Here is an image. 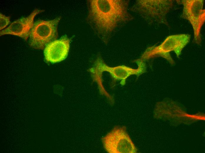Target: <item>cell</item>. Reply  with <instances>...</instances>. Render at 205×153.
I'll use <instances>...</instances> for the list:
<instances>
[{"mask_svg":"<svg viewBox=\"0 0 205 153\" xmlns=\"http://www.w3.org/2000/svg\"><path fill=\"white\" fill-rule=\"evenodd\" d=\"M88 2V22L105 42L118 25L130 18L128 9V1L90 0Z\"/></svg>","mask_w":205,"mask_h":153,"instance_id":"obj_1","label":"cell"},{"mask_svg":"<svg viewBox=\"0 0 205 153\" xmlns=\"http://www.w3.org/2000/svg\"><path fill=\"white\" fill-rule=\"evenodd\" d=\"M191 36L187 34L172 35L167 37L164 41L158 46L148 48L142 55L141 59L143 61L156 57H161L166 59L172 65L175 62L170 52L174 51L179 58L183 49L189 42Z\"/></svg>","mask_w":205,"mask_h":153,"instance_id":"obj_2","label":"cell"},{"mask_svg":"<svg viewBox=\"0 0 205 153\" xmlns=\"http://www.w3.org/2000/svg\"><path fill=\"white\" fill-rule=\"evenodd\" d=\"M60 17L45 21L38 20L34 23L29 36V44L36 49H43L46 46L57 39L58 26Z\"/></svg>","mask_w":205,"mask_h":153,"instance_id":"obj_3","label":"cell"},{"mask_svg":"<svg viewBox=\"0 0 205 153\" xmlns=\"http://www.w3.org/2000/svg\"><path fill=\"white\" fill-rule=\"evenodd\" d=\"M104 147L110 153H135L137 149L125 126H116L102 139Z\"/></svg>","mask_w":205,"mask_h":153,"instance_id":"obj_4","label":"cell"},{"mask_svg":"<svg viewBox=\"0 0 205 153\" xmlns=\"http://www.w3.org/2000/svg\"><path fill=\"white\" fill-rule=\"evenodd\" d=\"M173 6L171 0H138L135 4L137 11L144 18L167 25L166 16Z\"/></svg>","mask_w":205,"mask_h":153,"instance_id":"obj_5","label":"cell"},{"mask_svg":"<svg viewBox=\"0 0 205 153\" xmlns=\"http://www.w3.org/2000/svg\"><path fill=\"white\" fill-rule=\"evenodd\" d=\"M183 6L182 16L188 20L194 31V42L198 44L201 41L200 31L205 21V10L203 0H176Z\"/></svg>","mask_w":205,"mask_h":153,"instance_id":"obj_6","label":"cell"},{"mask_svg":"<svg viewBox=\"0 0 205 153\" xmlns=\"http://www.w3.org/2000/svg\"><path fill=\"white\" fill-rule=\"evenodd\" d=\"M135 61L138 66L136 69H133L125 66L111 67L108 66L100 56H98L93 66L90 70L95 76H100L103 71H108L114 79L122 80L123 84L126 78L130 75L135 74L138 76L145 72L146 66L144 61L139 59Z\"/></svg>","mask_w":205,"mask_h":153,"instance_id":"obj_7","label":"cell"},{"mask_svg":"<svg viewBox=\"0 0 205 153\" xmlns=\"http://www.w3.org/2000/svg\"><path fill=\"white\" fill-rule=\"evenodd\" d=\"M70 42V39L65 35L48 44L44 52L46 60L55 63L65 60L68 55Z\"/></svg>","mask_w":205,"mask_h":153,"instance_id":"obj_8","label":"cell"},{"mask_svg":"<svg viewBox=\"0 0 205 153\" xmlns=\"http://www.w3.org/2000/svg\"><path fill=\"white\" fill-rule=\"evenodd\" d=\"M44 11L43 10L35 9L28 16L14 21L8 27L0 31V36L11 34L18 36L26 41L29 37L35 17Z\"/></svg>","mask_w":205,"mask_h":153,"instance_id":"obj_9","label":"cell"},{"mask_svg":"<svg viewBox=\"0 0 205 153\" xmlns=\"http://www.w3.org/2000/svg\"><path fill=\"white\" fill-rule=\"evenodd\" d=\"M10 16H6L1 13L0 14V30L6 27L10 23Z\"/></svg>","mask_w":205,"mask_h":153,"instance_id":"obj_10","label":"cell"}]
</instances>
